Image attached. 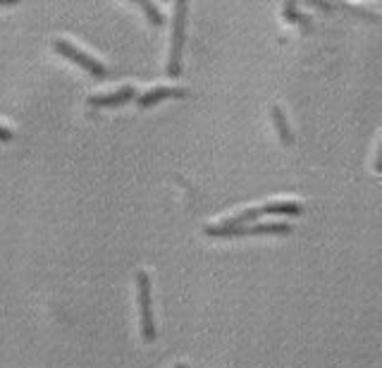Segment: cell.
I'll use <instances>...</instances> for the list:
<instances>
[{"instance_id": "obj_1", "label": "cell", "mask_w": 382, "mask_h": 368, "mask_svg": "<svg viewBox=\"0 0 382 368\" xmlns=\"http://www.w3.org/2000/svg\"><path fill=\"white\" fill-rule=\"evenodd\" d=\"M185 36H187V3L180 0L172 17V38H170V57H167V75L172 79L182 75V51H185Z\"/></svg>"}, {"instance_id": "obj_11", "label": "cell", "mask_w": 382, "mask_h": 368, "mask_svg": "<svg viewBox=\"0 0 382 368\" xmlns=\"http://www.w3.org/2000/svg\"><path fill=\"white\" fill-rule=\"evenodd\" d=\"M284 17L297 19V22H301L303 27H306V24H308V19H306V17H301V14L297 12V3H287V8H284Z\"/></svg>"}, {"instance_id": "obj_5", "label": "cell", "mask_w": 382, "mask_h": 368, "mask_svg": "<svg viewBox=\"0 0 382 368\" xmlns=\"http://www.w3.org/2000/svg\"><path fill=\"white\" fill-rule=\"evenodd\" d=\"M139 98L137 89L134 86H122V89L113 91V94H105V96H91L89 105L91 108H115V105H124L129 101Z\"/></svg>"}, {"instance_id": "obj_7", "label": "cell", "mask_w": 382, "mask_h": 368, "mask_svg": "<svg viewBox=\"0 0 382 368\" xmlns=\"http://www.w3.org/2000/svg\"><path fill=\"white\" fill-rule=\"evenodd\" d=\"M273 122H275V127H277L279 139H282L284 146H292V144H294V134H292V129H289L287 118H284L282 108H277V105L273 108Z\"/></svg>"}, {"instance_id": "obj_3", "label": "cell", "mask_w": 382, "mask_h": 368, "mask_svg": "<svg viewBox=\"0 0 382 368\" xmlns=\"http://www.w3.org/2000/svg\"><path fill=\"white\" fill-rule=\"evenodd\" d=\"M137 289H139V308H141V335L144 342L156 340V321H153V306H151V280L146 270L137 273Z\"/></svg>"}, {"instance_id": "obj_8", "label": "cell", "mask_w": 382, "mask_h": 368, "mask_svg": "<svg viewBox=\"0 0 382 368\" xmlns=\"http://www.w3.org/2000/svg\"><path fill=\"white\" fill-rule=\"evenodd\" d=\"M260 213H282V215H299L301 213V203L297 201H273V203H265L260 208Z\"/></svg>"}, {"instance_id": "obj_10", "label": "cell", "mask_w": 382, "mask_h": 368, "mask_svg": "<svg viewBox=\"0 0 382 368\" xmlns=\"http://www.w3.org/2000/svg\"><path fill=\"white\" fill-rule=\"evenodd\" d=\"M139 5H141V10H144V12H146L148 22H151L153 27H163V22H165V19H163L161 10H158L156 5H153V3H148V0H144V3H139Z\"/></svg>"}, {"instance_id": "obj_13", "label": "cell", "mask_w": 382, "mask_h": 368, "mask_svg": "<svg viewBox=\"0 0 382 368\" xmlns=\"http://www.w3.org/2000/svg\"><path fill=\"white\" fill-rule=\"evenodd\" d=\"M175 368H187V366H185V364H177Z\"/></svg>"}, {"instance_id": "obj_12", "label": "cell", "mask_w": 382, "mask_h": 368, "mask_svg": "<svg viewBox=\"0 0 382 368\" xmlns=\"http://www.w3.org/2000/svg\"><path fill=\"white\" fill-rule=\"evenodd\" d=\"M0 142H3V144L12 142V132H10L8 127H3V124H0Z\"/></svg>"}, {"instance_id": "obj_14", "label": "cell", "mask_w": 382, "mask_h": 368, "mask_svg": "<svg viewBox=\"0 0 382 368\" xmlns=\"http://www.w3.org/2000/svg\"><path fill=\"white\" fill-rule=\"evenodd\" d=\"M0 5H10V3H3V0H0Z\"/></svg>"}, {"instance_id": "obj_2", "label": "cell", "mask_w": 382, "mask_h": 368, "mask_svg": "<svg viewBox=\"0 0 382 368\" xmlns=\"http://www.w3.org/2000/svg\"><path fill=\"white\" fill-rule=\"evenodd\" d=\"M208 237H244V235H289L292 227L287 222H265V225H244V227H225L208 225L203 227Z\"/></svg>"}, {"instance_id": "obj_9", "label": "cell", "mask_w": 382, "mask_h": 368, "mask_svg": "<svg viewBox=\"0 0 382 368\" xmlns=\"http://www.w3.org/2000/svg\"><path fill=\"white\" fill-rule=\"evenodd\" d=\"M258 215H263V213H260V208H251V211L239 213V215L230 218V220L220 222V225H225V227H244V225H249L251 220H256Z\"/></svg>"}, {"instance_id": "obj_6", "label": "cell", "mask_w": 382, "mask_h": 368, "mask_svg": "<svg viewBox=\"0 0 382 368\" xmlns=\"http://www.w3.org/2000/svg\"><path fill=\"white\" fill-rule=\"evenodd\" d=\"M182 96H187L185 89H175V86H156V89H151L148 94L139 96V108H151V105H158L161 101L165 98H182Z\"/></svg>"}, {"instance_id": "obj_4", "label": "cell", "mask_w": 382, "mask_h": 368, "mask_svg": "<svg viewBox=\"0 0 382 368\" xmlns=\"http://www.w3.org/2000/svg\"><path fill=\"white\" fill-rule=\"evenodd\" d=\"M53 48H55L60 55H65L67 60H72V62H77V65L81 67V70H86L89 75H94L96 79H103L105 77V65L103 62H98L96 57H91V55H86L84 51H79V48L74 46V43H70V41H65V38H57L55 43H53Z\"/></svg>"}]
</instances>
